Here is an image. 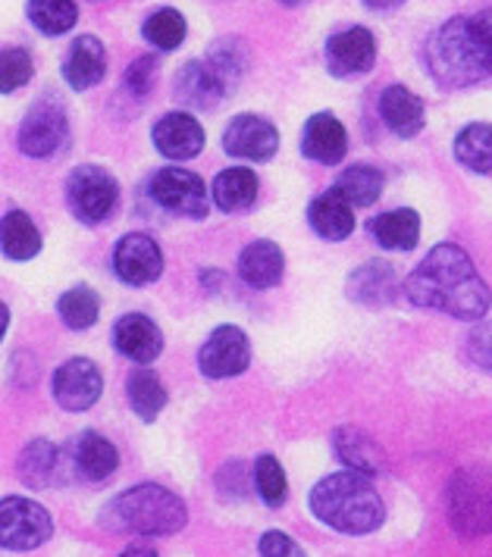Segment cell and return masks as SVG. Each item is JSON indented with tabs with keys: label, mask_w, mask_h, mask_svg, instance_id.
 I'll return each mask as SVG.
<instances>
[{
	"label": "cell",
	"mask_w": 492,
	"mask_h": 557,
	"mask_svg": "<svg viewBox=\"0 0 492 557\" xmlns=\"http://www.w3.org/2000/svg\"><path fill=\"white\" fill-rule=\"evenodd\" d=\"M405 295L417 307L442 310L455 320H480L490 313V285L458 245H436L405 278Z\"/></svg>",
	"instance_id": "1"
},
{
	"label": "cell",
	"mask_w": 492,
	"mask_h": 557,
	"mask_svg": "<svg viewBox=\"0 0 492 557\" xmlns=\"http://www.w3.org/2000/svg\"><path fill=\"white\" fill-rule=\"evenodd\" d=\"M427 66L448 88L492 78V7L436 28L427 41Z\"/></svg>",
	"instance_id": "2"
},
{
	"label": "cell",
	"mask_w": 492,
	"mask_h": 557,
	"mask_svg": "<svg viewBox=\"0 0 492 557\" xmlns=\"http://www.w3.org/2000/svg\"><path fill=\"white\" fill-rule=\"evenodd\" d=\"M311 510L320 523L345 535L377 532L386 520V505L370 485V476L358 470H342L311 488Z\"/></svg>",
	"instance_id": "3"
},
{
	"label": "cell",
	"mask_w": 492,
	"mask_h": 557,
	"mask_svg": "<svg viewBox=\"0 0 492 557\" xmlns=\"http://www.w3.org/2000/svg\"><path fill=\"white\" fill-rule=\"evenodd\" d=\"M185 520H188V510L180 495H173L170 488L155 485V482L135 485L113 502V523L126 532L173 535L185 527Z\"/></svg>",
	"instance_id": "4"
},
{
	"label": "cell",
	"mask_w": 492,
	"mask_h": 557,
	"mask_svg": "<svg viewBox=\"0 0 492 557\" xmlns=\"http://www.w3.org/2000/svg\"><path fill=\"white\" fill-rule=\"evenodd\" d=\"M448 517L452 527L473 539L492 530V473L465 470L448 485Z\"/></svg>",
	"instance_id": "5"
},
{
	"label": "cell",
	"mask_w": 492,
	"mask_h": 557,
	"mask_svg": "<svg viewBox=\"0 0 492 557\" xmlns=\"http://www.w3.org/2000/svg\"><path fill=\"white\" fill-rule=\"evenodd\" d=\"M51 517L41 505L20 495L0 502V548L32 552L51 539Z\"/></svg>",
	"instance_id": "6"
},
{
	"label": "cell",
	"mask_w": 492,
	"mask_h": 557,
	"mask_svg": "<svg viewBox=\"0 0 492 557\" xmlns=\"http://www.w3.org/2000/svg\"><path fill=\"white\" fill-rule=\"evenodd\" d=\"M66 198L82 223H104L120 201V188L116 178L101 166H78L70 176Z\"/></svg>",
	"instance_id": "7"
},
{
	"label": "cell",
	"mask_w": 492,
	"mask_h": 557,
	"mask_svg": "<svg viewBox=\"0 0 492 557\" xmlns=\"http://www.w3.org/2000/svg\"><path fill=\"white\" fill-rule=\"evenodd\" d=\"M151 198H155L163 210L176 213V216H188V220H201L208 213V188L205 182L180 170V166H170V170H160L151 178Z\"/></svg>",
	"instance_id": "8"
},
{
	"label": "cell",
	"mask_w": 492,
	"mask_h": 557,
	"mask_svg": "<svg viewBox=\"0 0 492 557\" xmlns=\"http://www.w3.org/2000/svg\"><path fill=\"white\" fill-rule=\"evenodd\" d=\"M70 135V123H66V113L60 101L51 98H41L32 110L26 113L23 126H20V148L28 157H51L63 148Z\"/></svg>",
	"instance_id": "9"
},
{
	"label": "cell",
	"mask_w": 492,
	"mask_h": 557,
	"mask_svg": "<svg viewBox=\"0 0 492 557\" xmlns=\"http://www.w3.org/2000/svg\"><path fill=\"white\" fill-rule=\"evenodd\" d=\"M248 363H251V342L238 326H220L210 332V338L198 355V367L208 380L238 376L248 370Z\"/></svg>",
	"instance_id": "10"
},
{
	"label": "cell",
	"mask_w": 492,
	"mask_h": 557,
	"mask_svg": "<svg viewBox=\"0 0 492 557\" xmlns=\"http://www.w3.org/2000/svg\"><path fill=\"white\" fill-rule=\"evenodd\" d=\"M101 370L88 357H73L53 373V398L63 410H88L101 398Z\"/></svg>",
	"instance_id": "11"
},
{
	"label": "cell",
	"mask_w": 492,
	"mask_h": 557,
	"mask_svg": "<svg viewBox=\"0 0 492 557\" xmlns=\"http://www.w3.org/2000/svg\"><path fill=\"white\" fill-rule=\"evenodd\" d=\"M223 148L230 157L263 163L280 148V132L255 113H242L223 132Z\"/></svg>",
	"instance_id": "12"
},
{
	"label": "cell",
	"mask_w": 492,
	"mask_h": 557,
	"mask_svg": "<svg viewBox=\"0 0 492 557\" xmlns=\"http://www.w3.org/2000/svg\"><path fill=\"white\" fill-rule=\"evenodd\" d=\"M113 270L130 285H148L163 273V253L151 235L132 232L126 238H120L113 251Z\"/></svg>",
	"instance_id": "13"
},
{
	"label": "cell",
	"mask_w": 492,
	"mask_h": 557,
	"mask_svg": "<svg viewBox=\"0 0 492 557\" xmlns=\"http://www.w3.org/2000/svg\"><path fill=\"white\" fill-rule=\"evenodd\" d=\"M327 63L336 76H361L377 63V41L367 28H345L327 41Z\"/></svg>",
	"instance_id": "14"
},
{
	"label": "cell",
	"mask_w": 492,
	"mask_h": 557,
	"mask_svg": "<svg viewBox=\"0 0 492 557\" xmlns=\"http://www.w3.org/2000/svg\"><path fill=\"white\" fill-rule=\"evenodd\" d=\"M233 82L235 78L230 73H223L213 60L188 63V66H182L180 76H176V95L185 103H195V107H217L226 98Z\"/></svg>",
	"instance_id": "15"
},
{
	"label": "cell",
	"mask_w": 492,
	"mask_h": 557,
	"mask_svg": "<svg viewBox=\"0 0 492 557\" xmlns=\"http://www.w3.org/2000/svg\"><path fill=\"white\" fill-rule=\"evenodd\" d=\"M155 148L170 160H192L205 148V128L188 113H167L155 126Z\"/></svg>",
	"instance_id": "16"
},
{
	"label": "cell",
	"mask_w": 492,
	"mask_h": 557,
	"mask_svg": "<svg viewBox=\"0 0 492 557\" xmlns=\"http://www.w3.org/2000/svg\"><path fill=\"white\" fill-rule=\"evenodd\" d=\"M113 342L120 355H126L135 363H151L163 351V335L155 320L145 313H126L113 330Z\"/></svg>",
	"instance_id": "17"
},
{
	"label": "cell",
	"mask_w": 492,
	"mask_h": 557,
	"mask_svg": "<svg viewBox=\"0 0 492 557\" xmlns=\"http://www.w3.org/2000/svg\"><path fill=\"white\" fill-rule=\"evenodd\" d=\"M348 298L364 307H386L398 295V276L383 260H370L348 278Z\"/></svg>",
	"instance_id": "18"
},
{
	"label": "cell",
	"mask_w": 492,
	"mask_h": 557,
	"mask_svg": "<svg viewBox=\"0 0 492 557\" xmlns=\"http://www.w3.org/2000/svg\"><path fill=\"white\" fill-rule=\"evenodd\" d=\"M302 151H305L308 160H317V163L333 166V163H339V160L345 157V151H348L345 126L339 123L333 113H317V116L308 120V126H305Z\"/></svg>",
	"instance_id": "19"
},
{
	"label": "cell",
	"mask_w": 492,
	"mask_h": 557,
	"mask_svg": "<svg viewBox=\"0 0 492 557\" xmlns=\"http://www.w3.org/2000/svg\"><path fill=\"white\" fill-rule=\"evenodd\" d=\"M107 73V53L104 45L95 38V35H82L73 51L66 57V66H63V76L70 82V88L76 91H88L95 88Z\"/></svg>",
	"instance_id": "20"
},
{
	"label": "cell",
	"mask_w": 492,
	"mask_h": 557,
	"mask_svg": "<svg viewBox=\"0 0 492 557\" xmlns=\"http://www.w3.org/2000/svg\"><path fill=\"white\" fill-rule=\"evenodd\" d=\"M380 116L395 135L402 138H415L417 132L423 128V101L417 98L415 91H408L405 85H389L380 98Z\"/></svg>",
	"instance_id": "21"
},
{
	"label": "cell",
	"mask_w": 492,
	"mask_h": 557,
	"mask_svg": "<svg viewBox=\"0 0 492 557\" xmlns=\"http://www.w3.org/2000/svg\"><path fill=\"white\" fill-rule=\"evenodd\" d=\"M285 270V257L280 251V245H273V242H251L242 257H238V273L242 278L251 285V288H273V285H280V278H283Z\"/></svg>",
	"instance_id": "22"
},
{
	"label": "cell",
	"mask_w": 492,
	"mask_h": 557,
	"mask_svg": "<svg viewBox=\"0 0 492 557\" xmlns=\"http://www.w3.org/2000/svg\"><path fill=\"white\" fill-rule=\"evenodd\" d=\"M308 223H311V228L320 238H327V242H342V238H348L352 228H355V213H352V203L345 201L339 191L330 188L327 195L313 198V203L308 207Z\"/></svg>",
	"instance_id": "23"
},
{
	"label": "cell",
	"mask_w": 492,
	"mask_h": 557,
	"mask_svg": "<svg viewBox=\"0 0 492 557\" xmlns=\"http://www.w3.org/2000/svg\"><path fill=\"white\" fill-rule=\"evenodd\" d=\"M373 238L386 248V251H415L417 238H420V216L415 210H389L380 213L370 223Z\"/></svg>",
	"instance_id": "24"
},
{
	"label": "cell",
	"mask_w": 492,
	"mask_h": 557,
	"mask_svg": "<svg viewBox=\"0 0 492 557\" xmlns=\"http://www.w3.org/2000/svg\"><path fill=\"white\" fill-rule=\"evenodd\" d=\"M120 467V455L116 445L107 442L98 432H82L76 438V470L91 482L107 480L113 470Z\"/></svg>",
	"instance_id": "25"
},
{
	"label": "cell",
	"mask_w": 492,
	"mask_h": 557,
	"mask_svg": "<svg viewBox=\"0 0 492 557\" xmlns=\"http://www.w3.org/2000/svg\"><path fill=\"white\" fill-rule=\"evenodd\" d=\"M213 201L226 213H242L258 201V176L245 166L223 170L213 178Z\"/></svg>",
	"instance_id": "26"
},
{
	"label": "cell",
	"mask_w": 492,
	"mask_h": 557,
	"mask_svg": "<svg viewBox=\"0 0 492 557\" xmlns=\"http://www.w3.org/2000/svg\"><path fill=\"white\" fill-rule=\"evenodd\" d=\"M333 442H336L339 460H342L348 470H358L364 476H377V473L383 470V463H386L383 451H380L364 432L352 430V426H348V430H339Z\"/></svg>",
	"instance_id": "27"
},
{
	"label": "cell",
	"mask_w": 492,
	"mask_h": 557,
	"mask_svg": "<svg viewBox=\"0 0 492 557\" xmlns=\"http://www.w3.org/2000/svg\"><path fill=\"white\" fill-rule=\"evenodd\" d=\"M0 251L10 260H32L41 251V235L23 210H10L0 220Z\"/></svg>",
	"instance_id": "28"
},
{
	"label": "cell",
	"mask_w": 492,
	"mask_h": 557,
	"mask_svg": "<svg viewBox=\"0 0 492 557\" xmlns=\"http://www.w3.org/2000/svg\"><path fill=\"white\" fill-rule=\"evenodd\" d=\"M383 173L377 170V166H348L342 176L336 178V185H333V191H339L345 201L352 203V207H370V203L380 201V195H383Z\"/></svg>",
	"instance_id": "29"
},
{
	"label": "cell",
	"mask_w": 492,
	"mask_h": 557,
	"mask_svg": "<svg viewBox=\"0 0 492 557\" xmlns=\"http://www.w3.org/2000/svg\"><path fill=\"white\" fill-rule=\"evenodd\" d=\"M455 157L473 173H492V126L473 123L455 138Z\"/></svg>",
	"instance_id": "30"
},
{
	"label": "cell",
	"mask_w": 492,
	"mask_h": 557,
	"mask_svg": "<svg viewBox=\"0 0 492 557\" xmlns=\"http://www.w3.org/2000/svg\"><path fill=\"white\" fill-rule=\"evenodd\" d=\"M126 395H130L132 410H135L142 420H148V423L157 420L160 410L167 407V388L160 385L157 373H151V370L132 373L130 382H126Z\"/></svg>",
	"instance_id": "31"
},
{
	"label": "cell",
	"mask_w": 492,
	"mask_h": 557,
	"mask_svg": "<svg viewBox=\"0 0 492 557\" xmlns=\"http://www.w3.org/2000/svg\"><path fill=\"white\" fill-rule=\"evenodd\" d=\"M28 20L41 35H63L76 26V0H28Z\"/></svg>",
	"instance_id": "32"
},
{
	"label": "cell",
	"mask_w": 492,
	"mask_h": 557,
	"mask_svg": "<svg viewBox=\"0 0 492 557\" xmlns=\"http://www.w3.org/2000/svg\"><path fill=\"white\" fill-rule=\"evenodd\" d=\"M101 301H98V295L88 288V285H76V288H70L63 298H60V320L70 326V330H88V326H95V320H98V310H101Z\"/></svg>",
	"instance_id": "33"
},
{
	"label": "cell",
	"mask_w": 492,
	"mask_h": 557,
	"mask_svg": "<svg viewBox=\"0 0 492 557\" xmlns=\"http://www.w3.org/2000/svg\"><path fill=\"white\" fill-rule=\"evenodd\" d=\"M53 470H57V448H53L51 442H45V438L26 445V451L20 455V476H23V482L32 485V488L48 485V480L53 476Z\"/></svg>",
	"instance_id": "34"
},
{
	"label": "cell",
	"mask_w": 492,
	"mask_h": 557,
	"mask_svg": "<svg viewBox=\"0 0 492 557\" xmlns=\"http://www.w3.org/2000/svg\"><path fill=\"white\" fill-rule=\"evenodd\" d=\"M145 38L155 45L157 51H176L185 41V20H182V13L170 10V7L151 13L148 23H145Z\"/></svg>",
	"instance_id": "35"
},
{
	"label": "cell",
	"mask_w": 492,
	"mask_h": 557,
	"mask_svg": "<svg viewBox=\"0 0 492 557\" xmlns=\"http://www.w3.org/2000/svg\"><path fill=\"white\" fill-rule=\"evenodd\" d=\"M255 485H258V495L270 507H280L288 495V485H285V473L280 467V460L273 455H260L255 463Z\"/></svg>",
	"instance_id": "36"
},
{
	"label": "cell",
	"mask_w": 492,
	"mask_h": 557,
	"mask_svg": "<svg viewBox=\"0 0 492 557\" xmlns=\"http://www.w3.org/2000/svg\"><path fill=\"white\" fill-rule=\"evenodd\" d=\"M32 78V53L26 48H3L0 51V95L20 91Z\"/></svg>",
	"instance_id": "37"
},
{
	"label": "cell",
	"mask_w": 492,
	"mask_h": 557,
	"mask_svg": "<svg viewBox=\"0 0 492 557\" xmlns=\"http://www.w3.org/2000/svg\"><path fill=\"white\" fill-rule=\"evenodd\" d=\"M155 78H157L155 53H148V57H138L130 70H126V88H130L135 98H145V95L155 88Z\"/></svg>",
	"instance_id": "38"
},
{
	"label": "cell",
	"mask_w": 492,
	"mask_h": 557,
	"mask_svg": "<svg viewBox=\"0 0 492 557\" xmlns=\"http://www.w3.org/2000/svg\"><path fill=\"white\" fill-rule=\"evenodd\" d=\"M260 557H308L298 542H292L285 532H263L260 535Z\"/></svg>",
	"instance_id": "39"
},
{
	"label": "cell",
	"mask_w": 492,
	"mask_h": 557,
	"mask_svg": "<svg viewBox=\"0 0 492 557\" xmlns=\"http://www.w3.org/2000/svg\"><path fill=\"white\" fill-rule=\"evenodd\" d=\"M120 557H157L155 548H148V545H132V548H126Z\"/></svg>",
	"instance_id": "40"
},
{
	"label": "cell",
	"mask_w": 492,
	"mask_h": 557,
	"mask_svg": "<svg viewBox=\"0 0 492 557\" xmlns=\"http://www.w3.org/2000/svg\"><path fill=\"white\" fill-rule=\"evenodd\" d=\"M370 10H392V7H402L405 0H364Z\"/></svg>",
	"instance_id": "41"
},
{
	"label": "cell",
	"mask_w": 492,
	"mask_h": 557,
	"mask_svg": "<svg viewBox=\"0 0 492 557\" xmlns=\"http://www.w3.org/2000/svg\"><path fill=\"white\" fill-rule=\"evenodd\" d=\"M7 323H10V310L0 305V338H3V332H7Z\"/></svg>",
	"instance_id": "42"
},
{
	"label": "cell",
	"mask_w": 492,
	"mask_h": 557,
	"mask_svg": "<svg viewBox=\"0 0 492 557\" xmlns=\"http://www.w3.org/2000/svg\"><path fill=\"white\" fill-rule=\"evenodd\" d=\"M280 3H285V7H298V3H305V0H280Z\"/></svg>",
	"instance_id": "43"
}]
</instances>
